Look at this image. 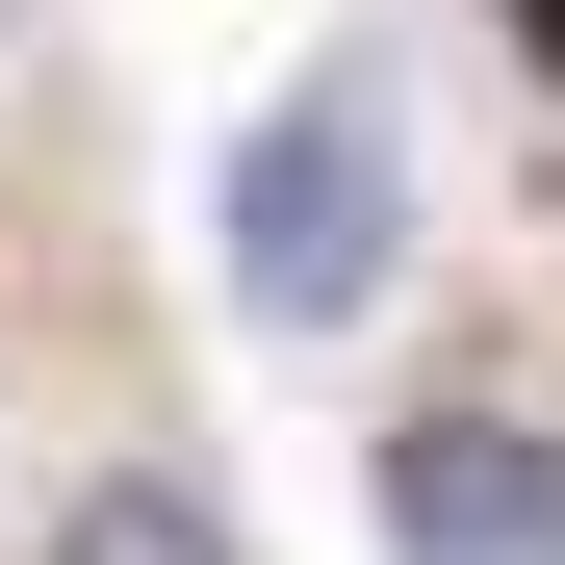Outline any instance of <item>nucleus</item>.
Returning <instances> with one entry per match:
<instances>
[{
    "instance_id": "obj_1",
    "label": "nucleus",
    "mask_w": 565,
    "mask_h": 565,
    "mask_svg": "<svg viewBox=\"0 0 565 565\" xmlns=\"http://www.w3.org/2000/svg\"><path fill=\"white\" fill-rule=\"evenodd\" d=\"M206 232H232V309L257 334H360L412 282V154H386V77H282V104L232 129V180H206Z\"/></svg>"
},
{
    "instance_id": "obj_2",
    "label": "nucleus",
    "mask_w": 565,
    "mask_h": 565,
    "mask_svg": "<svg viewBox=\"0 0 565 565\" xmlns=\"http://www.w3.org/2000/svg\"><path fill=\"white\" fill-rule=\"evenodd\" d=\"M386 565H565V437L489 412V386H437L386 437Z\"/></svg>"
},
{
    "instance_id": "obj_3",
    "label": "nucleus",
    "mask_w": 565,
    "mask_h": 565,
    "mask_svg": "<svg viewBox=\"0 0 565 565\" xmlns=\"http://www.w3.org/2000/svg\"><path fill=\"white\" fill-rule=\"evenodd\" d=\"M26 565H257V540H232V489H180V462H104V489H52Z\"/></svg>"
},
{
    "instance_id": "obj_4",
    "label": "nucleus",
    "mask_w": 565,
    "mask_h": 565,
    "mask_svg": "<svg viewBox=\"0 0 565 565\" xmlns=\"http://www.w3.org/2000/svg\"><path fill=\"white\" fill-rule=\"evenodd\" d=\"M514 77H540V104H565V0H514Z\"/></svg>"
}]
</instances>
